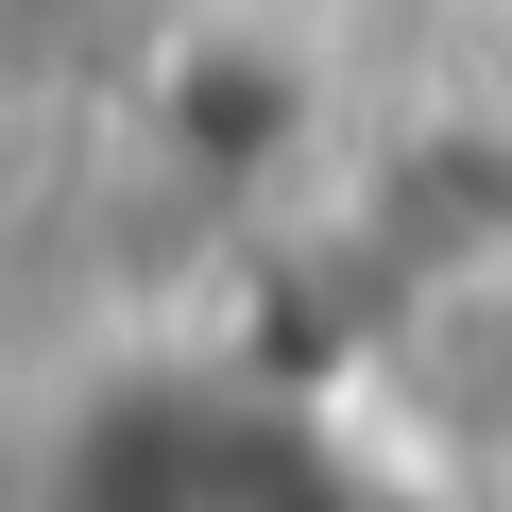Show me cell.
<instances>
[{"mask_svg":"<svg viewBox=\"0 0 512 512\" xmlns=\"http://www.w3.org/2000/svg\"><path fill=\"white\" fill-rule=\"evenodd\" d=\"M291 342L427 478H512V103H427L342 154Z\"/></svg>","mask_w":512,"mask_h":512,"instance_id":"obj_1","label":"cell"},{"mask_svg":"<svg viewBox=\"0 0 512 512\" xmlns=\"http://www.w3.org/2000/svg\"><path fill=\"white\" fill-rule=\"evenodd\" d=\"M410 461L308 342H103L0 512H393Z\"/></svg>","mask_w":512,"mask_h":512,"instance_id":"obj_2","label":"cell"},{"mask_svg":"<svg viewBox=\"0 0 512 512\" xmlns=\"http://www.w3.org/2000/svg\"><path fill=\"white\" fill-rule=\"evenodd\" d=\"M393 512H495V495H478V478H427V461H410V495H393Z\"/></svg>","mask_w":512,"mask_h":512,"instance_id":"obj_3","label":"cell"}]
</instances>
